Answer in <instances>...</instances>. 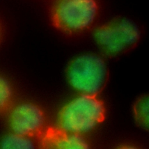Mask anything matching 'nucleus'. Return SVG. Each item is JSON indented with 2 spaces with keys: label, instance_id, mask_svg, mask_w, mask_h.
<instances>
[{
  "label": "nucleus",
  "instance_id": "423d86ee",
  "mask_svg": "<svg viewBox=\"0 0 149 149\" xmlns=\"http://www.w3.org/2000/svg\"><path fill=\"white\" fill-rule=\"evenodd\" d=\"M37 141L40 149H91L83 135L58 126L47 127Z\"/></svg>",
  "mask_w": 149,
  "mask_h": 149
},
{
  "label": "nucleus",
  "instance_id": "39448f33",
  "mask_svg": "<svg viewBox=\"0 0 149 149\" xmlns=\"http://www.w3.org/2000/svg\"><path fill=\"white\" fill-rule=\"evenodd\" d=\"M8 125L10 132L37 140L47 127L45 112L31 102L14 105L9 112Z\"/></svg>",
  "mask_w": 149,
  "mask_h": 149
},
{
  "label": "nucleus",
  "instance_id": "20e7f679",
  "mask_svg": "<svg viewBox=\"0 0 149 149\" xmlns=\"http://www.w3.org/2000/svg\"><path fill=\"white\" fill-rule=\"evenodd\" d=\"M141 36L137 24L132 20L116 17L95 27L93 37L101 54L115 58L135 48Z\"/></svg>",
  "mask_w": 149,
  "mask_h": 149
},
{
  "label": "nucleus",
  "instance_id": "6e6552de",
  "mask_svg": "<svg viewBox=\"0 0 149 149\" xmlns=\"http://www.w3.org/2000/svg\"><path fill=\"white\" fill-rule=\"evenodd\" d=\"M133 113L137 126L149 131V93L141 95L135 101Z\"/></svg>",
  "mask_w": 149,
  "mask_h": 149
},
{
  "label": "nucleus",
  "instance_id": "9d476101",
  "mask_svg": "<svg viewBox=\"0 0 149 149\" xmlns=\"http://www.w3.org/2000/svg\"><path fill=\"white\" fill-rule=\"evenodd\" d=\"M117 149H139V148L131 145H124L118 147Z\"/></svg>",
  "mask_w": 149,
  "mask_h": 149
},
{
  "label": "nucleus",
  "instance_id": "9b49d317",
  "mask_svg": "<svg viewBox=\"0 0 149 149\" xmlns=\"http://www.w3.org/2000/svg\"><path fill=\"white\" fill-rule=\"evenodd\" d=\"M1 34H2V32H1V26H0V41H1Z\"/></svg>",
  "mask_w": 149,
  "mask_h": 149
},
{
  "label": "nucleus",
  "instance_id": "7ed1b4c3",
  "mask_svg": "<svg viewBox=\"0 0 149 149\" xmlns=\"http://www.w3.org/2000/svg\"><path fill=\"white\" fill-rule=\"evenodd\" d=\"M66 76L69 85L79 94L98 96L107 84L109 71L102 56L85 54L69 62Z\"/></svg>",
  "mask_w": 149,
  "mask_h": 149
},
{
  "label": "nucleus",
  "instance_id": "1a4fd4ad",
  "mask_svg": "<svg viewBox=\"0 0 149 149\" xmlns=\"http://www.w3.org/2000/svg\"><path fill=\"white\" fill-rule=\"evenodd\" d=\"M14 90L10 81L0 76V114L9 112L14 105Z\"/></svg>",
  "mask_w": 149,
  "mask_h": 149
},
{
  "label": "nucleus",
  "instance_id": "0eeeda50",
  "mask_svg": "<svg viewBox=\"0 0 149 149\" xmlns=\"http://www.w3.org/2000/svg\"><path fill=\"white\" fill-rule=\"evenodd\" d=\"M0 149H36V144L34 139L10 131L0 137Z\"/></svg>",
  "mask_w": 149,
  "mask_h": 149
},
{
  "label": "nucleus",
  "instance_id": "f257e3e1",
  "mask_svg": "<svg viewBox=\"0 0 149 149\" xmlns=\"http://www.w3.org/2000/svg\"><path fill=\"white\" fill-rule=\"evenodd\" d=\"M99 15L97 0H54L51 20L54 27L62 33L77 36L92 29Z\"/></svg>",
  "mask_w": 149,
  "mask_h": 149
},
{
  "label": "nucleus",
  "instance_id": "f03ea898",
  "mask_svg": "<svg viewBox=\"0 0 149 149\" xmlns=\"http://www.w3.org/2000/svg\"><path fill=\"white\" fill-rule=\"evenodd\" d=\"M106 109L98 96L79 94L69 101L58 115V127L83 135L104 122Z\"/></svg>",
  "mask_w": 149,
  "mask_h": 149
}]
</instances>
